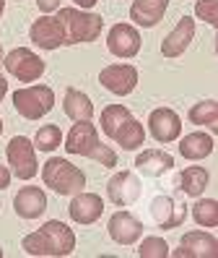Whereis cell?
<instances>
[{"label": "cell", "instance_id": "1", "mask_svg": "<svg viewBox=\"0 0 218 258\" xmlns=\"http://www.w3.org/2000/svg\"><path fill=\"white\" fill-rule=\"evenodd\" d=\"M21 248L29 255H70L75 250V232L65 222L50 219L37 232H29L21 240Z\"/></svg>", "mask_w": 218, "mask_h": 258}, {"label": "cell", "instance_id": "2", "mask_svg": "<svg viewBox=\"0 0 218 258\" xmlns=\"http://www.w3.org/2000/svg\"><path fill=\"white\" fill-rule=\"evenodd\" d=\"M65 151L75 157H88L101 167H117V154L112 146L99 141V133L91 120H78L65 139Z\"/></svg>", "mask_w": 218, "mask_h": 258}, {"label": "cell", "instance_id": "3", "mask_svg": "<svg viewBox=\"0 0 218 258\" xmlns=\"http://www.w3.org/2000/svg\"><path fill=\"white\" fill-rule=\"evenodd\" d=\"M57 21L65 29V44L96 42L104 29V19L99 13H88L81 8H57Z\"/></svg>", "mask_w": 218, "mask_h": 258}, {"label": "cell", "instance_id": "4", "mask_svg": "<svg viewBox=\"0 0 218 258\" xmlns=\"http://www.w3.org/2000/svg\"><path fill=\"white\" fill-rule=\"evenodd\" d=\"M42 180L47 188H52L57 196H75L86 188V175L81 167H75L68 159L50 157L42 167Z\"/></svg>", "mask_w": 218, "mask_h": 258}, {"label": "cell", "instance_id": "5", "mask_svg": "<svg viewBox=\"0 0 218 258\" xmlns=\"http://www.w3.org/2000/svg\"><path fill=\"white\" fill-rule=\"evenodd\" d=\"M13 107L26 120H39L47 112H52V107H55V92H52V86H44V84L16 89V92H13Z\"/></svg>", "mask_w": 218, "mask_h": 258}, {"label": "cell", "instance_id": "6", "mask_svg": "<svg viewBox=\"0 0 218 258\" xmlns=\"http://www.w3.org/2000/svg\"><path fill=\"white\" fill-rule=\"evenodd\" d=\"M6 157H8V164H11V175H16L19 180H31L39 172L37 149L26 136H13L6 146Z\"/></svg>", "mask_w": 218, "mask_h": 258}, {"label": "cell", "instance_id": "7", "mask_svg": "<svg viewBox=\"0 0 218 258\" xmlns=\"http://www.w3.org/2000/svg\"><path fill=\"white\" fill-rule=\"evenodd\" d=\"M3 66H6V71L13 76V79H19L21 84H31V81L42 79L44 71H47L44 60H42L37 52H31L29 47H16V50H11V52L3 57Z\"/></svg>", "mask_w": 218, "mask_h": 258}, {"label": "cell", "instance_id": "8", "mask_svg": "<svg viewBox=\"0 0 218 258\" xmlns=\"http://www.w3.org/2000/svg\"><path fill=\"white\" fill-rule=\"evenodd\" d=\"M99 84L115 97H128L138 86V68L130 63H115L99 71Z\"/></svg>", "mask_w": 218, "mask_h": 258}, {"label": "cell", "instance_id": "9", "mask_svg": "<svg viewBox=\"0 0 218 258\" xmlns=\"http://www.w3.org/2000/svg\"><path fill=\"white\" fill-rule=\"evenodd\" d=\"M140 44H143V39H140V32L133 24H115L106 34V50L115 57L125 60L135 57L140 52Z\"/></svg>", "mask_w": 218, "mask_h": 258}, {"label": "cell", "instance_id": "10", "mask_svg": "<svg viewBox=\"0 0 218 258\" xmlns=\"http://www.w3.org/2000/svg\"><path fill=\"white\" fill-rule=\"evenodd\" d=\"M169 255H174V258H215L218 255V240L210 232H202V230L184 232L179 248L169 250Z\"/></svg>", "mask_w": 218, "mask_h": 258}, {"label": "cell", "instance_id": "11", "mask_svg": "<svg viewBox=\"0 0 218 258\" xmlns=\"http://www.w3.org/2000/svg\"><path fill=\"white\" fill-rule=\"evenodd\" d=\"M140 193H143V185H140V180L135 172L130 170H122V172H115L109 177L106 183V196L109 201L117 204V206H130L140 199Z\"/></svg>", "mask_w": 218, "mask_h": 258}, {"label": "cell", "instance_id": "12", "mask_svg": "<svg viewBox=\"0 0 218 258\" xmlns=\"http://www.w3.org/2000/svg\"><path fill=\"white\" fill-rule=\"evenodd\" d=\"M29 39L37 44L39 50H57L65 44V29H62V24L57 21V16H42L37 19L34 24H31L29 29Z\"/></svg>", "mask_w": 218, "mask_h": 258}, {"label": "cell", "instance_id": "13", "mask_svg": "<svg viewBox=\"0 0 218 258\" xmlns=\"http://www.w3.org/2000/svg\"><path fill=\"white\" fill-rule=\"evenodd\" d=\"M148 131L159 144H171L182 133V120L171 107H156L148 115Z\"/></svg>", "mask_w": 218, "mask_h": 258}, {"label": "cell", "instance_id": "14", "mask_svg": "<svg viewBox=\"0 0 218 258\" xmlns=\"http://www.w3.org/2000/svg\"><path fill=\"white\" fill-rule=\"evenodd\" d=\"M106 230H109V237H112L117 245H135V242L143 237L146 227L135 214H130V211H117V214H112V219H109Z\"/></svg>", "mask_w": 218, "mask_h": 258}, {"label": "cell", "instance_id": "15", "mask_svg": "<svg viewBox=\"0 0 218 258\" xmlns=\"http://www.w3.org/2000/svg\"><path fill=\"white\" fill-rule=\"evenodd\" d=\"M151 217H153L156 227H161V230H174V227H179L187 217V204H177L171 196H156L151 201Z\"/></svg>", "mask_w": 218, "mask_h": 258}, {"label": "cell", "instance_id": "16", "mask_svg": "<svg viewBox=\"0 0 218 258\" xmlns=\"http://www.w3.org/2000/svg\"><path fill=\"white\" fill-rule=\"evenodd\" d=\"M195 32H197L195 19H192V16H182V19L177 21V26L164 37V42H161V55H164V57H179V55H184V50L190 47V42L195 39Z\"/></svg>", "mask_w": 218, "mask_h": 258}, {"label": "cell", "instance_id": "17", "mask_svg": "<svg viewBox=\"0 0 218 258\" xmlns=\"http://www.w3.org/2000/svg\"><path fill=\"white\" fill-rule=\"evenodd\" d=\"M68 214L75 224H93L104 214V201L96 193H83L81 190V193L73 196V201L68 206Z\"/></svg>", "mask_w": 218, "mask_h": 258}, {"label": "cell", "instance_id": "18", "mask_svg": "<svg viewBox=\"0 0 218 258\" xmlns=\"http://www.w3.org/2000/svg\"><path fill=\"white\" fill-rule=\"evenodd\" d=\"M13 211L21 219H39L47 211V193L37 185H26L13 196Z\"/></svg>", "mask_w": 218, "mask_h": 258}, {"label": "cell", "instance_id": "19", "mask_svg": "<svg viewBox=\"0 0 218 258\" xmlns=\"http://www.w3.org/2000/svg\"><path fill=\"white\" fill-rule=\"evenodd\" d=\"M171 167H174V157L161 149H146L135 157V170L143 172L146 177H161Z\"/></svg>", "mask_w": 218, "mask_h": 258}, {"label": "cell", "instance_id": "20", "mask_svg": "<svg viewBox=\"0 0 218 258\" xmlns=\"http://www.w3.org/2000/svg\"><path fill=\"white\" fill-rule=\"evenodd\" d=\"M166 8H169V0H133L130 19L135 21V26L151 29L164 19Z\"/></svg>", "mask_w": 218, "mask_h": 258}, {"label": "cell", "instance_id": "21", "mask_svg": "<svg viewBox=\"0 0 218 258\" xmlns=\"http://www.w3.org/2000/svg\"><path fill=\"white\" fill-rule=\"evenodd\" d=\"M179 154L190 162H200L213 154V136L210 133H202V131H195V133H187L184 139L179 141Z\"/></svg>", "mask_w": 218, "mask_h": 258}, {"label": "cell", "instance_id": "22", "mask_svg": "<svg viewBox=\"0 0 218 258\" xmlns=\"http://www.w3.org/2000/svg\"><path fill=\"white\" fill-rule=\"evenodd\" d=\"M177 183H179V190L190 199H197L208 190V183H210V172L205 167H184V170L177 175Z\"/></svg>", "mask_w": 218, "mask_h": 258}, {"label": "cell", "instance_id": "23", "mask_svg": "<svg viewBox=\"0 0 218 258\" xmlns=\"http://www.w3.org/2000/svg\"><path fill=\"white\" fill-rule=\"evenodd\" d=\"M62 110L65 115L78 123V120H91L93 117V104L88 99V94H83L81 89H65V97H62Z\"/></svg>", "mask_w": 218, "mask_h": 258}, {"label": "cell", "instance_id": "24", "mask_svg": "<svg viewBox=\"0 0 218 258\" xmlns=\"http://www.w3.org/2000/svg\"><path fill=\"white\" fill-rule=\"evenodd\" d=\"M112 141H117L125 151H135V149H140L146 144V128L138 123V120L130 115L125 123L115 131V136H112Z\"/></svg>", "mask_w": 218, "mask_h": 258}, {"label": "cell", "instance_id": "25", "mask_svg": "<svg viewBox=\"0 0 218 258\" xmlns=\"http://www.w3.org/2000/svg\"><path fill=\"white\" fill-rule=\"evenodd\" d=\"M190 120L195 125H208L213 133H218V102L215 99H202L190 107Z\"/></svg>", "mask_w": 218, "mask_h": 258}, {"label": "cell", "instance_id": "26", "mask_svg": "<svg viewBox=\"0 0 218 258\" xmlns=\"http://www.w3.org/2000/svg\"><path fill=\"white\" fill-rule=\"evenodd\" d=\"M192 219H195V224L208 227V230L218 227V201L215 199H200L197 196V204L192 206Z\"/></svg>", "mask_w": 218, "mask_h": 258}, {"label": "cell", "instance_id": "27", "mask_svg": "<svg viewBox=\"0 0 218 258\" xmlns=\"http://www.w3.org/2000/svg\"><path fill=\"white\" fill-rule=\"evenodd\" d=\"M130 115H133V112L125 107V104H109V107L101 110V131L109 136V139H112L115 131H117Z\"/></svg>", "mask_w": 218, "mask_h": 258}, {"label": "cell", "instance_id": "28", "mask_svg": "<svg viewBox=\"0 0 218 258\" xmlns=\"http://www.w3.org/2000/svg\"><path fill=\"white\" fill-rule=\"evenodd\" d=\"M62 144V131L57 128V125H42L39 131H37V136H34V149H39V151H55L57 146Z\"/></svg>", "mask_w": 218, "mask_h": 258}, {"label": "cell", "instance_id": "29", "mask_svg": "<svg viewBox=\"0 0 218 258\" xmlns=\"http://www.w3.org/2000/svg\"><path fill=\"white\" fill-rule=\"evenodd\" d=\"M138 255L140 258H166L169 255V242L164 237H143V242H140V248H138Z\"/></svg>", "mask_w": 218, "mask_h": 258}, {"label": "cell", "instance_id": "30", "mask_svg": "<svg viewBox=\"0 0 218 258\" xmlns=\"http://www.w3.org/2000/svg\"><path fill=\"white\" fill-rule=\"evenodd\" d=\"M195 16L208 26H218V0H197Z\"/></svg>", "mask_w": 218, "mask_h": 258}, {"label": "cell", "instance_id": "31", "mask_svg": "<svg viewBox=\"0 0 218 258\" xmlns=\"http://www.w3.org/2000/svg\"><path fill=\"white\" fill-rule=\"evenodd\" d=\"M37 8L42 13H52V11L60 8V0H37Z\"/></svg>", "mask_w": 218, "mask_h": 258}, {"label": "cell", "instance_id": "32", "mask_svg": "<svg viewBox=\"0 0 218 258\" xmlns=\"http://www.w3.org/2000/svg\"><path fill=\"white\" fill-rule=\"evenodd\" d=\"M8 185H11V170L0 164V190H6Z\"/></svg>", "mask_w": 218, "mask_h": 258}, {"label": "cell", "instance_id": "33", "mask_svg": "<svg viewBox=\"0 0 218 258\" xmlns=\"http://www.w3.org/2000/svg\"><path fill=\"white\" fill-rule=\"evenodd\" d=\"M73 3H75L78 8H81V11H88V8H93V6H96L99 0H73Z\"/></svg>", "mask_w": 218, "mask_h": 258}, {"label": "cell", "instance_id": "34", "mask_svg": "<svg viewBox=\"0 0 218 258\" xmlns=\"http://www.w3.org/2000/svg\"><path fill=\"white\" fill-rule=\"evenodd\" d=\"M6 94H8V81H6V76L0 73V102L6 99Z\"/></svg>", "mask_w": 218, "mask_h": 258}, {"label": "cell", "instance_id": "35", "mask_svg": "<svg viewBox=\"0 0 218 258\" xmlns=\"http://www.w3.org/2000/svg\"><path fill=\"white\" fill-rule=\"evenodd\" d=\"M3 11H6V0H0V19H3Z\"/></svg>", "mask_w": 218, "mask_h": 258}, {"label": "cell", "instance_id": "36", "mask_svg": "<svg viewBox=\"0 0 218 258\" xmlns=\"http://www.w3.org/2000/svg\"><path fill=\"white\" fill-rule=\"evenodd\" d=\"M0 136H3V120H0Z\"/></svg>", "mask_w": 218, "mask_h": 258}, {"label": "cell", "instance_id": "37", "mask_svg": "<svg viewBox=\"0 0 218 258\" xmlns=\"http://www.w3.org/2000/svg\"><path fill=\"white\" fill-rule=\"evenodd\" d=\"M0 60H3V44H0Z\"/></svg>", "mask_w": 218, "mask_h": 258}, {"label": "cell", "instance_id": "38", "mask_svg": "<svg viewBox=\"0 0 218 258\" xmlns=\"http://www.w3.org/2000/svg\"><path fill=\"white\" fill-rule=\"evenodd\" d=\"M0 258H3V250H0Z\"/></svg>", "mask_w": 218, "mask_h": 258}]
</instances>
